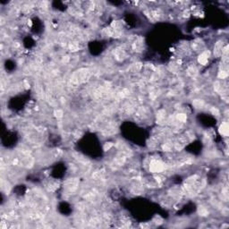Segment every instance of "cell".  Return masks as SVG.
<instances>
[{
  "instance_id": "cell-8",
  "label": "cell",
  "mask_w": 229,
  "mask_h": 229,
  "mask_svg": "<svg viewBox=\"0 0 229 229\" xmlns=\"http://www.w3.org/2000/svg\"><path fill=\"white\" fill-rule=\"evenodd\" d=\"M192 105L195 108H202L204 107V101L202 100H194L192 101Z\"/></svg>"
},
{
  "instance_id": "cell-11",
  "label": "cell",
  "mask_w": 229,
  "mask_h": 229,
  "mask_svg": "<svg viewBox=\"0 0 229 229\" xmlns=\"http://www.w3.org/2000/svg\"><path fill=\"white\" fill-rule=\"evenodd\" d=\"M199 214H200L201 216L205 217V216H207V215L209 214V212H208V209H205L204 207H200V208H199Z\"/></svg>"
},
{
  "instance_id": "cell-4",
  "label": "cell",
  "mask_w": 229,
  "mask_h": 229,
  "mask_svg": "<svg viewBox=\"0 0 229 229\" xmlns=\"http://www.w3.org/2000/svg\"><path fill=\"white\" fill-rule=\"evenodd\" d=\"M33 162H34V159L32 157H29V156H26L24 157L22 160H21V163L22 165L25 168H30L32 165H33Z\"/></svg>"
},
{
  "instance_id": "cell-10",
  "label": "cell",
  "mask_w": 229,
  "mask_h": 229,
  "mask_svg": "<svg viewBox=\"0 0 229 229\" xmlns=\"http://www.w3.org/2000/svg\"><path fill=\"white\" fill-rule=\"evenodd\" d=\"M186 119H187V116H186L185 114H178V115L176 116V120H177L178 122L183 123L184 121H186Z\"/></svg>"
},
{
  "instance_id": "cell-2",
  "label": "cell",
  "mask_w": 229,
  "mask_h": 229,
  "mask_svg": "<svg viewBox=\"0 0 229 229\" xmlns=\"http://www.w3.org/2000/svg\"><path fill=\"white\" fill-rule=\"evenodd\" d=\"M209 56H210V52H209V50H204V51H202V54L199 56V57H198V62H199L201 64L205 65V64L208 63Z\"/></svg>"
},
{
  "instance_id": "cell-9",
  "label": "cell",
  "mask_w": 229,
  "mask_h": 229,
  "mask_svg": "<svg viewBox=\"0 0 229 229\" xmlns=\"http://www.w3.org/2000/svg\"><path fill=\"white\" fill-rule=\"evenodd\" d=\"M187 74H188L190 76L193 77V76H195V75H197V74H198V70H197V68H196L195 66H193V65H191V66H190V67L188 68V70H187Z\"/></svg>"
},
{
  "instance_id": "cell-5",
  "label": "cell",
  "mask_w": 229,
  "mask_h": 229,
  "mask_svg": "<svg viewBox=\"0 0 229 229\" xmlns=\"http://www.w3.org/2000/svg\"><path fill=\"white\" fill-rule=\"evenodd\" d=\"M157 120L159 123V124H162V122H167V115L165 110H159L157 114Z\"/></svg>"
},
{
  "instance_id": "cell-1",
  "label": "cell",
  "mask_w": 229,
  "mask_h": 229,
  "mask_svg": "<svg viewBox=\"0 0 229 229\" xmlns=\"http://www.w3.org/2000/svg\"><path fill=\"white\" fill-rule=\"evenodd\" d=\"M149 167H150V172L157 173V174L163 172V170L165 169V164H164V163H162L160 160H157V159L150 160V164H149Z\"/></svg>"
},
{
  "instance_id": "cell-7",
  "label": "cell",
  "mask_w": 229,
  "mask_h": 229,
  "mask_svg": "<svg viewBox=\"0 0 229 229\" xmlns=\"http://www.w3.org/2000/svg\"><path fill=\"white\" fill-rule=\"evenodd\" d=\"M203 48H204V43L200 40H197L194 42H192V49L194 51H201L203 49Z\"/></svg>"
},
{
  "instance_id": "cell-12",
  "label": "cell",
  "mask_w": 229,
  "mask_h": 229,
  "mask_svg": "<svg viewBox=\"0 0 229 229\" xmlns=\"http://www.w3.org/2000/svg\"><path fill=\"white\" fill-rule=\"evenodd\" d=\"M210 111H211V113H212L214 116H220V112H219V110H218L217 108H212Z\"/></svg>"
},
{
  "instance_id": "cell-13",
  "label": "cell",
  "mask_w": 229,
  "mask_h": 229,
  "mask_svg": "<svg viewBox=\"0 0 229 229\" xmlns=\"http://www.w3.org/2000/svg\"><path fill=\"white\" fill-rule=\"evenodd\" d=\"M55 115H56V117L60 118V117H62V116H63V111H62L61 109H57V110H56V111H55Z\"/></svg>"
},
{
  "instance_id": "cell-6",
  "label": "cell",
  "mask_w": 229,
  "mask_h": 229,
  "mask_svg": "<svg viewBox=\"0 0 229 229\" xmlns=\"http://www.w3.org/2000/svg\"><path fill=\"white\" fill-rule=\"evenodd\" d=\"M228 124L227 123H223L220 126H219V133L221 135L227 137L228 136V133H229V129H228Z\"/></svg>"
},
{
  "instance_id": "cell-3",
  "label": "cell",
  "mask_w": 229,
  "mask_h": 229,
  "mask_svg": "<svg viewBox=\"0 0 229 229\" xmlns=\"http://www.w3.org/2000/svg\"><path fill=\"white\" fill-rule=\"evenodd\" d=\"M223 41L222 40H219L217 41L215 46H214V55L217 56V57H219L221 55H222V51H223Z\"/></svg>"
}]
</instances>
